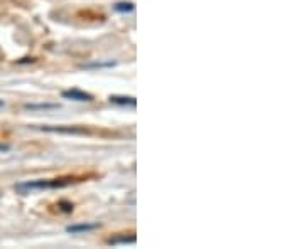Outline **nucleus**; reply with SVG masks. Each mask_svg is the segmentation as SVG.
<instances>
[{
	"instance_id": "f257e3e1",
	"label": "nucleus",
	"mask_w": 304,
	"mask_h": 249,
	"mask_svg": "<svg viewBox=\"0 0 304 249\" xmlns=\"http://www.w3.org/2000/svg\"><path fill=\"white\" fill-rule=\"evenodd\" d=\"M73 184V179H56V180H29L15 185V190L20 194H27L29 190H44V189H61Z\"/></svg>"
},
{
	"instance_id": "f03ea898",
	"label": "nucleus",
	"mask_w": 304,
	"mask_h": 249,
	"mask_svg": "<svg viewBox=\"0 0 304 249\" xmlns=\"http://www.w3.org/2000/svg\"><path fill=\"white\" fill-rule=\"evenodd\" d=\"M39 130L51 131V133H68V135L85 133V128H78V126H39Z\"/></svg>"
},
{
	"instance_id": "7ed1b4c3",
	"label": "nucleus",
	"mask_w": 304,
	"mask_h": 249,
	"mask_svg": "<svg viewBox=\"0 0 304 249\" xmlns=\"http://www.w3.org/2000/svg\"><path fill=\"white\" fill-rule=\"evenodd\" d=\"M63 98L71 99V101H92L93 96L90 93L80 91V89H70V91H63Z\"/></svg>"
},
{
	"instance_id": "20e7f679",
	"label": "nucleus",
	"mask_w": 304,
	"mask_h": 249,
	"mask_svg": "<svg viewBox=\"0 0 304 249\" xmlns=\"http://www.w3.org/2000/svg\"><path fill=\"white\" fill-rule=\"evenodd\" d=\"M110 103L118 104V106H135L137 101L132 96H117V94H113V96H110Z\"/></svg>"
},
{
	"instance_id": "39448f33",
	"label": "nucleus",
	"mask_w": 304,
	"mask_h": 249,
	"mask_svg": "<svg viewBox=\"0 0 304 249\" xmlns=\"http://www.w3.org/2000/svg\"><path fill=\"white\" fill-rule=\"evenodd\" d=\"M98 224H76V226H70L68 227V232H71V234H80V232H90V231H95L98 229Z\"/></svg>"
},
{
	"instance_id": "423d86ee",
	"label": "nucleus",
	"mask_w": 304,
	"mask_h": 249,
	"mask_svg": "<svg viewBox=\"0 0 304 249\" xmlns=\"http://www.w3.org/2000/svg\"><path fill=\"white\" fill-rule=\"evenodd\" d=\"M110 246H117V244H134L135 236H117V237H110L107 241Z\"/></svg>"
},
{
	"instance_id": "0eeeda50",
	"label": "nucleus",
	"mask_w": 304,
	"mask_h": 249,
	"mask_svg": "<svg viewBox=\"0 0 304 249\" xmlns=\"http://www.w3.org/2000/svg\"><path fill=\"white\" fill-rule=\"evenodd\" d=\"M134 9H135V5L132 2H118L113 5L115 12H132Z\"/></svg>"
},
{
	"instance_id": "6e6552de",
	"label": "nucleus",
	"mask_w": 304,
	"mask_h": 249,
	"mask_svg": "<svg viewBox=\"0 0 304 249\" xmlns=\"http://www.w3.org/2000/svg\"><path fill=\"white\" fill-rule=\"evenodd\" d=\"M25 110H56V108H59L57 104H52V103H44V104H33V103H29V104H25L24 106Z\"/></svg>"
},
{
	"instance_id": "1a4fd4ad",
	"label": "nucleus",
	"mask_w": 304,
	"mask_h": 249,
	"mask_svg": "<svg viewBox=\"0 0 304 249\" xmlns=\"http://www.w3.org/2000/svg\"><path fill=\"white\" fill-rule=\"evenodd\" d=\"M107 66H115V62H97V64H86V66H83V67H107Z\"/></svg>"
},
{
	"instance_id": "9d476101",
	"label": "nucleus",
	"mask_w": 304,
	"mask_h": 249,
	"mask_svg": "<svg viewBox=\"0 0 304 249\" xmlns=\"http://www.w3.org/2000/svg\"><path fill=\"white\" fill-rule=\"evenodd\" d=\"M59 205H61V209L65 210V212H71V210H73V204H68V202H61Z\"/></svg>"
},
{
	"instance_id": "9b49d317",
	"label": "nucleus",
	"mask_w": 304,
	"mask_h": 249,
	"mask_svg": "<svg viewBox=\"0 0 304 249\" xmlns=\"http://www.w3.org/2000/svg\"><path fill=\"white\" fill-rule=\"evenodd\" d=\"M4 106V101H0V108H2Z\"/></svg>"
}]
</instances>
